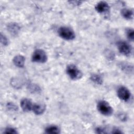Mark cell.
Returning <instances> with one entry per match:
<instances>
[{"mask_svg":"<svg viewBox=\"0 0 134 134\" xmlns=\"http://www.w3.org/2000/svg\"><path fill=\"white\" fill-rule=\"evenodd\" d=\"M69 3H70L72 5H73L74 6H79L80 4H82V1H69Z\"/></svg>","mask_w":134,"mask_h":134,"instance_id":"44dd1931","label":"cell"},{"mask_svg":"<svg viewBox=\"0 0 134 134\" xmlns=\"http://www.w3.org/2000/svg\"><path fill=\"white\" fill-rule=\"evenodd\" d=\"M97 108L99 112L103 115L109 116L113 113V109L108 102L105 100H100L97 103Z\"/></svg>","mask_w":134,"mask_h":134,"instance_id":"3957f363","label":"cell"},{"mask_svg":"<svg viewBox=\"0 0 134 134\" xmlns=\"http://www.w3.org/2000/svg\"><path fill=\"white\" fill-rule=\"evenodd\" d=\"M1 42L4 46H7L8 44V40L6 37L3 35L2 34H1Z\"/></svg>","mask_w":134,"mask_h":134,"instance_id":"e0dca14e","label":"cell"},{"mask_svg":"<svg viewBox=\"0 0 134 134\" xmlns=\"http://www.w3.org/2000/svg\"><path fill=\"white\" fill-rule=\"evenodd\" d=\"M20 29V26L15 23H10L7 26L8 31L13 36H16L19 33Z\"/></svg>","mask_w":134,"mask_h":134,"instance_id":"30bf717a","label":"cell"},{"mask_svg":"<svg viewBox=\"0 0 134 134\" xmlns=\"http://www.w3.org/2000/svg\"><path fill=\"white\" fill-rule=\"evenodd\" d=\"M112 133H122V132L118 128H114L112 131H111Z\"/></svg>","mask_w":134,"mask_h":134,"instance_id":"7402d4cb","label":"cell"},{"mask_svg":"<svg viewBox=\"0 0 134 134\" xmlns=\"http://www.w3.org/2000/svg\"><path fill=\"white\" fill-rule=\"evenodd\" d=\"M48 57L46 52L42 49H36L33 52L31 60L32 62L44 63L47 61Z\"/></svg>","mask_w":134,"mask_h":134,"instance_id":"277c9868","label":"cell"},{"mask_svg":"<svg viewBox=\"0 0 134 134\" xmlns=\"http://www.w3.org/2000/svg\"><path fill=\"white\" fill-rule=\"evenodd\" d=\"M118 49L120 53L125 55H128L132 52L131 46L125 41H120L118 43Z\"/></svg>","mask_w":134,"mask_h":134,"instance_id":"5b68a950","label":"cell"},{"mask_svg":"<svg viewBox=\"0 0 134 134\" xmlns=\"http://www.w3.org/2000/svg\"><path fill=\"white\" fill-rule=\"evenodd\" d=\"M126 36L127 38L131 41H133L134 39V32L132 28H128L126 30Z\"/></svg>","mask_w":134,"mask_h":134,"instance_id":"2e32d148","label":"cell"},{"mask_svg":"<svg viewBox=\"0 0 134 134\" xmlns=\"http://www.w3.org/2000/svg\"><path fill=\"white\" fill-rule=\"evenodd\" d=\"M117 95L121 100L127 102L130 99L131 94L127 87L120 86L117 90Z\"/></svg>","mask_w":134,"mask_h":134,"instance_id":"8992f818","label":"cell"},{"mask_svg":"<svg viewBox=\"0 0 134 134\" xmlns=\"http://www.w3.org/2000/svg\"><path fill=\"white\" fill-rule=\"evenodd\" d=\"M121 117V116H119V117L120 118H121V117ZM122 117H123V116H122ZM124 117H125V116H124ZM124 118V119L125 120V119H126V118H125V117H122V119H121V120H122V118Z\"/></svg>","mask_w":134,"mask_h":134,"instance_id":"603a6c76","label":"cell"},{"mask_svg":"<svg viewBox=\"0 0 134 134\" xmlns=\"http://www.w3.org/2000/svg\"><path fill=\"white\" fill-rule=\"evenodd\" d=\"M20 106L23 111L28 112L32 110L33 104L31 100L28 98H23L20 101Z\"/></svg>","mask_w":134,"mask_h":134,"instance_id":"ba28073f","label":"cell"},{"mask_svg":"<svg viewBox=\"0 0 134 134\" xmlns=\"http://www.w3.org/2000/svg\"><path fill=\"white\" fill-rule=\"evenodd\" d=\"M7 107L8 109L11 110H16L17 109V106L12 103H8L7 105Z\"/></svg>","mask_w":134,"mask_h":134,"instance_id":"d6986e66","label":"cell"},{"mask_svg":"<svg viewBox=\"0 0 134 134\" xmlns=\"http://www.w3.org/2000/svg\"><path fill=\"white\" fill-rule=\"evenodd\" d=\"M45 132L47 133H59L60 130L57 126H50L46 128Z\"/></svg>","mask_w":134,"mask_h":134,"instance_id":"9a60e30c","label":"cell"},{"mask_svg":"<svg viewBox=\"0 0 134 134\" xmlns=\"http://www.w3.org/2000/svg\"><path fill=\"white\" fill-rule=\"evenodd\" d=\"M96 132L97 133H107L106 130L102 127H97L96 130Z\"/></svg>","mask_w":134,"mask_h":134,"instance_id":"ffe728a7","label":"cell"},{"mask_svg":"<svg viewBox=\"0 0 134 134\" xmlns=\"http://www.w3.org/2000/svg\"><path fill=\"white\" fill-rule=\"evenodd\" d=\"M121 16L127 20H131L133 17V12L131 9L124 8L121 10Z\"/></svg>","mask_w":134,"mask_h":134,"instance_id":"4fadbf2b","label":"cell"},{"mask_svg":"<svg viewBox=\"0 0 134 134\" xmlns=\"http://www.w3.org/2000/svg\"><path fill=\"white\" fill-rule=\"evenodd\" d=\"M58 32L60 37L66 40H72L75 37L74 31L68 27H61L58 29Z\"/></svg>","mask_w":134,"mask_h":134,"instance_id":"7a4b0ae2","label":"cell"},{"mask_svg":"<svg viewBox=\"0 0 134 134\" xmlns=\"http://www.w3.org/2000/svg\"><path fill=\"white\" fill-rule=\"evenodd\" d=\"M119 67L121 69V70L127 73H128L130 74L133 73V68L132 65L127 62H120L119 64Z\"/></svg>","mask_w":134,"mask_h":134,"instance_id":"7c38bea8","label":"cell"},{"mask_svg":"<svg viewBox=\"0 0 134 134\" xmlns=\"http://www.w3.org/2000/svg\"><path fill=\"white\" fill-rule=\"evenodd\" d=\"M109 8L110 7L108 4L105 1H100L98 2L95 6L96 10L100 14L108 13L109 10Z\"/></svg>","mask_w":134,"mask_h":134,"instance_id":"52a82bcc","label":"cell"},{"mask_svg":"<svg viewBox=\"0 0 134 134\" xmlns=\"http://www.w3.org/2000/svg\"><path fill=\"white\" fill-rule=\"evenodd\" d=\"M46 106L45 104L42 103H35L33 104L32 110L33 112L38 115L42 114L46 110Z\"/></svg>","mask_w":134,"mask_h":134,"instance_id":"9c48e42d","label":"cell"},{"mask_svg":"<svg viewBox=\"0 0 134 134\" xmlns=\"http://www.w3.org/2000/svg\"><path fill=\"white\" fill-rule=\"evenodd\" d=\"M66 72L69 76L73 80L81 79L83 76L82 72L74 64H69L66 66Z\"/></svg>","mask_w":134,"mask_h":134,"instance_id":"6da1fadb","label":"cell"},{"mask_svg":"<svg viewBox=\"0 0 134 134\" xmlns=\"http://www.w3.org/2000/svg\"><path fill=\"white\" fill-rule=\"evenodd\" d=\"M13 62L15 66L18 68H23L25 65V58L21 55H17L13 58Z\"/></svg>","mask_w":134,"mask_h":134,"instance_id":"8fae6325","label":"cell"},{"mask_svg":"<svg viewBox=\"0 0 134 134\" xmlns=\"http://www.w3.org/2000/svg\"><path fill=\"white\" fill-rule=\"evenodd\" d=\"M90 79L92 81H93L94 83L97 85H101L103 82V80L102 76H100L98 74L94 73L92 74L91 75Z\"/></svg>","mask_w":134,"mask_h":134,"instance_id":"5bb4252c","label":"cell"},{"mask_svg":"<svg viewBox=\"0 0 134 134\" xmlns=\"http://www.w3.org/2000/svg\"><path fill=\"white\" fill-rule=\"evenodd\" d=\"M4 133H17V131L14 128L7 127L5 129V131H4Z\"/></svg>","mask_w":134,"mask_h":134,"instance_id":"ac0fdd59","label":"cell"}]
</instances>
